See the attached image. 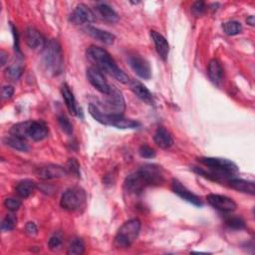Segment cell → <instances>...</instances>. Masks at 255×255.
Listing matches in <instances>:
<instances>
[{
  "mask_svg": "<svg viewBox=\"0 0 255 255\" xmlns=\"http://www.w3.org/2000/svg\"><path fill=\"white\" fill-rule=\"evenodd\" d=\"M198 161L205 165L207 169L193 166V171L214 181H220L222 179L227 181L238 172L237 165L233 161L226 158L200 157L198 158Z\"/></svg>",
  "mask_w": 255,
  "mask_h": 255,
  "instance_id": "6da1fadb",
  "label": "cell"
},
{
  "mask_svg": "<svg viewBox=\"0 0 255 255\" xmlns=\"http://www.w3.org/2000/svg\"><path fill=\"white\" fill-rule=\"evenodd\" d=\"M87 57L101 72L111 75L117 81L123 84L129 83L128 76L118 67L115 60L104 48L95 45L90 46L87 49Z\"/></svg>",
  "mask_w": 255,
  "mask_h": 255,
  "instance_id": "7a4b0ae2",
  "label": "cell"
},
{
  "mask_svg": "<svg viewBox=\"0 0 255 255\" xmlns=\"http://www.w3.org/2000/svg\"><path fill=\"white\" fill-rule=\"evenodd\" d=\"M42 64L45 70L55 76L63 71V54L57 40H50L46 43L42 53Z\"/></svg>",
  "mask_w": 255,
  "mask_h": 255,
  "instance_id": "3957f363",
  "label": "cell"
},
{
  "mask_svg": "<svg viewBox=\"0 0 255 255\" xmlns=\"http://www.w3.org/2000/svg\"><path fill=\"white\" fill-rule=\"evenodd\" d=\"M89 114L93 117L94 120L99 122L105 126H112L118 128H136L140 126V124L131 119L125 118L123 115H111L102 112L95 104H90Z\"/></svg>",
  "mask_w": 255,
  "mask_h": 255,
  "instance_id": "277c9868",
  "label": "cell"
},
{
  "mask_svg": "<svg viewBox=\"0 0 255 255\" xmlns=\"http://www.w3.org/2000/svg\"><path fill=\"white\" fill-rule=\"evenodd\" d=\"M141 223L137 218H132L126 221L118 230L114 244L117 248H128L137 238L140 231Z\"/></svg>",
  "mask_w": 255,
  "mask_h": 255,
  "instance_id": "5b68a950",
  "label": "cell"
},
{
  "mask_svg": "<svg viewBox=\"0 0 255 255\" xmlns=\"http://www.w3.org/2000/svg\"><path fill=\"white\" fill-rule=\"evenodd\" d=\"M86 192L80 186H73L64 191L61 197V206L69 211H79L86 204Z\"/></svg>",
  "mask_w": 255,
  "mask_h": 255,
  "instance_id": "8992f818",
  "label": "cell"
},
{
  "mask_svg": "<svg viewBox=\"0 0 255 255\" xmlns=\"http://www.w3.org/2000/svg\"><path fill=\"white\" fill-rule=\"evenodd\" d=\"M102 107L104 108V113L111 114V115H123L126 104L125 99L123 97V94L121 91H119L116 87L112 86L111 92L106 95V98L104 99V102L102 103Z\"/></svg>",
  "mask_w": 255,
  "mask_h": 255,
  "instance_id": "52a82bcc",
  "label": "cell"
},
{
  "mask_svg": "<svg viewBox=\"0 0 255 255\" xmlns=\"http://www.w3.org/2000/svg\"><path fill=\"white\" fill-rule=\"evenodd\" d=\"M137 171L146 186L160 185L164 181L162 169L160 166L156 164H144Z\"/></svg>",
  "mask_w": 255,
  "mask_h": 255,
  "instance_id": "ba28073f",
  "label": "cell"
},
{
  "mask_svg": "<svg viewBox=\"0 0 255 255\" xmlns=\"http://www.w3.org/2000/svg\"><path fill=\"white\" fill-rule=\"evenodd\" d=\"M87 78L91 85L100 93L108 95L111 92L112 86L107 82L102 72L96 67H90L87 69Z\"/></svg>",
  "mask_w": 255,
  "mask_h": 255,
  "instance_id": "9c48e42d",
  "label": "cell"
},
{
  "mask_svg": "<svg viewBox=\"0 0 255 255\" xmlns=\"http://www.w3.org/2000/svg\"><path fill=\"white\" fill-rule=\"evenodd\" d=\"M132 71L141 79L148 80L151 77V69L149 63L139 55H130L128 59Z\"/></svg>",
  "mask_w": 255,
  "mask_h": 255,
  "instance_id": "30bf717a",
  "label": "cell"
},
{
  "mask_svg": "<svg viewBox=\"0 0 255 255\" xmlns=\"http://www.w3.org/2000/svg\"><path fill=\"white\" fill-rule=\"evenodd\" d=\"M206 199H207V202L212 207L222 212H232L237 207L236 202L232 198L225 195L210 193L206 196Z\"/></svg>",
  "mask_w": 255,
  "mask_h": 255,
  "instance_id": "8fae6325",
  "label": "cell"
},
{
  "mask_svg": "<svg viewBox=\"0 0 255 255\" xmlns=\"http://www.w3.org/2000/svg\"><path fill=\"white\" fill-rule=\"evenodd\" d=\"M171 189L172 191L177 194L180 198H182L183 200L195 205V206H202V201L200 200V198L195 195L194 193H192L190 190H188L179 180L173 178L171 180Z\"/></svg>",
  "mask_w": 255,
  "mask_h": 255,
  "instance_id": "7c38bea8",
  "label": "cell"
},
{
  "mask_svg": "<svg viewBox=\"0 0 255 255\" xmlns=\"http://www.w3.org/2000/svg\"><path fill=\"white\" fill-rule=\"evenodd\" d=\"M94 19L95 15L93 11L85 4H79L70 15V21L75 25L88 24L94 21Z\"/></svg>",
  "mask_w": 255,
  "mask_h": 255,
  "instance_id": "4fadbf2b",
  "label": "cell"
},
{
  "mask_svg": "<svg viewBox=\"0 0 255 255\" xmlns=\"http://www.w3.org/2000/svg\"><path fill=\"white\" fill-rule=\"evenodd\" d=\"M124 187L128 193L138 194L143 190L144 187H146V185L142 180L141 176L139 175L138 171H135L127 176L124 182Z\"/></svg>",
  "mask_w": 255,
  "mask_h": 255,
  "instance_id": "5bb4252c",
  "label": "cell"
},
{
  "mask_svg": "<svg viewBox=\"0 0 255 255\" xmlns=\"http://www.w3.org/2000/svg\"><path fill=\"white\" fill-rule=\"evenodd\" d=\"M25 41L28 47L33 50H42L46 45V41L42 34L33 27L27 28L25 32Z\"/></svg>",
  "mask_w": 255,
  "mask_h": 255,
  "instance_id": "9a60e30c",
  "label": "cell"
},
{
  "mask_svg": "<svg viewBox=\"0 0 255 255\" xmlns=\"http://www.w3.org/2000/svg\"><path fill=\"white\" fill-rule=\"evenodd\" d=\"M67 172H68L67 168L61 165L48 164L39 168L38 176L42 179H54V178H60L65 176Z\"/></svg>",
  "mask_w": 255,
  "mask_h": 255,
  "instance_id": "2e32d148",
  "label": "cell"
},
{
  "mask_svg": "<svg viewBox=\"0 0 255 255\" xmlns=\"http://www.w3.org/2000/svg\"><path fill=\"white\" fill-rule=\"evenodd\" d=\"M49 134V129L47 125L42 121H31L29 131H28V138L33 139L35 141L43 140Z\"/></svg>",
  "mask_w": 255,
  "mask_h": 255,
  "instance_id": "e0dca14e",
  "label": "cell"
},
{
  "mask_svg": "<svg viewBox=\"0 0 255 255\" xmlns=\"http://www.w3.org/2000/svg\"><path fill=\"white\" fill-rule=\"evenodd\" d=\"M129 89L130 91L142 102L146 103L147 105L153 104V97L149 90L139 81L132 80L129 82Z\"/></svg>",
  "mask_w": 255,
  "mask_h": 255,
  "instance_id": "ac0fdd59",
  "label": "cell"
},
{
  "mask_svg": "<svg viewBox=\"0 0 255 255\" xmlns=\"http://www.w3.org/2000/svg\"><path fill=\"white\" fill-rule=\"evenodd\" d=\"M150 37H151V39L153 41V44L155 46L157 54L159 55V57L163 61H165L167 56H168V53H169L168 42L166 41V39L160 33L156 32L154 30L150 31Z\"/></svg>",
  "mask_w": 255,
  "mask_h": 255,
  "instance_id": "d6986e66",
  "label": "cell"
},
{
  "mask_svg": "<svg viewBox=\"0 0 255 255\" xmlns=\"http://www.w3.org/2000/svg\"><path fill=\"white\" fill-rule=\"evenodd\" d=\"M153 140H154L155 144L157 146H159L160 148H162V149L169 148L173 143V139L171 137V134L163 127H158L156 128V130L154 132V135H153Z\"/></svg>",
  "mask_w": 255,
  "mask_h": 255,
  "instance_id": "ffe728a7",
  "label": "cell"
},
{
  "mask_svg": "<svg viewBox=\"0 0 255 255\" xmlns=\"http://www.w3.org/2000/svg\"><path fill=\"white\" fill-rule=\"evenodd\" d=\"M227 183L229 186H231L233 189H236L240 192L248 193L253 195L255 193V184L253 181L241 179V178H236V177H231L227 180Z\"/></svg>",
  "mask_w": 255,
  "mask_h": 255,
  "instance_id": "44dd1931",
  "label": "cell"
},
{
  "mask_svg": "<svg viewBox=\"0 0 255 255\" xmlns=\"http://www.w3.org/2000/svg\"><path fill=\"white\" fill-rule=\"evenodd\" d=\"M87 33L92 36L93 38H95L96 40L106 44V45H111L114 43L116 37L114 34L108 32V31H105V30H101L99 28H95V27H92V26H88L87 27Z\"/></svg>",
  "mask_w": 255,
  "mask_h": 255,
  "instance_id": "7402d4cb",
  "label": "cell"
},
{
  "mask_svg": "<svg viewBox=\"0 0 255 255\" xmlns=\"http://www.w3.org/2000/svg\"><path fill=\"white\" fill-rule=\"evenodd\" d=\"M61 94L64 99V102L66 104V107L70 114L72 115H77L78 114V108H77V103L76 99L74 97L73 92L71 91L70 87L67 84H63L61 87Z\"/></svg>",
  "mask_w": 255,
  "mask_h": 255,
  "instance_id": "603a6c76",
  "label": "cell"
},
{
  "mask_svg": "<svg viewBox=\"0 0 255 255\" xmlns=\"http://www.w3.org/2000/svg\"><path fill=\"white\" fill-rule=\"evenodd\" d=\"M36 190V183L32 179H24L17 183L15 191L21 198H27Z\"/></svg>",
  "mask_w": 255,
  "mask_h": 255,
  "instance_id": "cb8c5ba5",
  "label": "cell"
},
{
  "mask_svg": "<svg viewBox=\"0 0 255 255\" xmlns=\"http://www.w3.org/2000/svg\"><path fill=\"white\" fill-rule=\"evenodd\" d=\"M223 71L220 63L216 59L210 60L208 64V76L211 82L215 85H219L222 79Z\"/></svg>",
  "mask_w": 255,
  "mask_h": 255,
  "instance_id": "d4e9b609",
  "label": "cell"
},
{
  "mask_svg": "<svg viewBox=\"0 0 255 255\" xmlns=\"http://www.w3.org/2000/svg\"><path fill=\"white\" fill-rule=\"evenodd\" d=\"M97 10L100 13V15L103 17V19H105L106 21H108L110 23H116V22L119 21L118 14L109 5H107L105 3H102L97 7Z\"/></svg>",
  "mask_w": 255,
  "mask_h": 255,
  "instance_id": "484cf974",
  "label": "cell"
},
{
  "mask_svg": "<svg viewBox=\"0 0 255 255\" xmlns=\"http://www.w3.org/2000/svg\"><path fill=\"white\" fill-rule=\"evenodd\" d=\"M4 142H5L7 145H9V146H11L12 148L17 149V150H19V151H27V150L29 149V147H28V145H27L25 139H23V138H21V137H18V136H16V135H13V134H10V135L6 136V137L4 138Z\"/></svg>",
  "mask_w": 255,
  "mask_h": 255,
  "instance_id": "4316f807",
  "label": "cell"
},
{
  "mask_svg": "<svg viewBox=\"0 0 255 255\" xmlns=\"http://www.w3.org/2000/svg\"><path fill=\"white\" fill-rule=\"evenodd\" d=\"M222 28L225 34L229 36L238 35L242 32V25L238 21H227L222 25Z\"/></svg>",
  "mask_w": 255,
  "mask_h": 255,
  "instance_id": "83f0119b",
  "label": "cell"
},
{
  "mask_svg": "<svg viewBox=\"0 0 255 255\" xmlns=\"http://www.w3.org/2000/svg\"><path fill=\"white\" fill-rule=\"evenodd\" d=\"M85 252V243L81 238L74 239L68 247L67 254L69 255H81Z\"/></svg>",
  "mask_w": 255,
  "mask_h": 255,
  "instance_id": "f1b7e54d",
  "label": "cell"
},
{
  "mask_svg": "<svg viewBox=\"0 0 255 255\" xmlns=\"http://www.w3.org/2000/svg\"><path fill=\"white\" fill-rule=\"evenodd\" d=\"M23 73V67L21 64H11L6 70H5V75L6 77L12 79V80H17L21 77Z\"/></svg>",
  "mask_w": 255,
  "mask_h": 255,
  "instance_id": "f546056e",
  "label": "cell"
},
{
  "mask_svg": "<svg viewBox=\"0 0 255 255\" xmlns=\"http://www.w3.org/2000/svg\"><path fill=\"white\" fill-rule=\"evenodd\" d=\"M225 223L228 227L232 229H243L245 228V221L240 216L230 215L225 218Z\"/></svg>",
  "mask_w": 255,
  "mask_h": 255,
  "instance_id": "4dcf8cb0",
  "label": "cell"
},
{
  "mask_svg": "<svg viewBox=\"0 0 255 255\" xmlns=\"http://www.w3.org/2000/svg\"><path fill=\"white\" fill-rule=\"evenodd\" d=\"M17 224V218L14 214L12 213H9L5 216V218L2 220V223H1V230L3 232H8V231H11L15 228Z\"/></svg>",
  "mask_w": 255,
  "mask_h": 255,
  "instance_id": "1f68e13d",
  "label": "cell"
},
{
  "mask_svg": "<svg viewBox=\"0 0 255 255\" xmlns=\"http://www.w3.org/2000/svg\"><path fill=\"white\" fill-rule=\"evenodd\" d=\"M63 243V236H62V233L61 232H56L54 233L49 241H48V246L51 250L55 251V250H58L60 248V246L62 245Z\"/></svg>",
  "mask_w": 255,
  "mask_h": 255,
  "instance_id": "d6a6232c",
  "label": "cell"
},
{
  "mask_svg": "<svg viewBox=\"0 0 255 255\" xmlns=\"http://www.w3.org/2000/svg\"><path fill=\"white\" fill-rule=\"evenodd\" d=\"M58 123L60 128H62V130L64 132H66L67 134H72L73 132V125L71 124L70 120L65 116V115H61L58 117Z\"/></svg>",
  "mask_w": 255,
  "mask_h": 255,
  "instance_id": "836d02e7",
  "label": "cell"
},
{
  "mask_svg": "<svg viewBox=\"0 0 255 255\" xmlns=\"http://www.w3.org/2000/svg\"><path fill=\"white\" fill-rule=\"evenodd\" d=\"M21 205H22L21 200L14 198V197H7L4 200V206L6 207L7 210H9L11 212L17 211L21 207Z\"/></svg>",
  "mask_w": 255,
  "mask_h": 255,
  "instance_id": "e575fe53",
  "label": "cell"
},
{
  "mask_svg": "<svg viewBox=\"0 0 255 255\" xmlns=\"http://www.w3.org/2000/svg\"><path fill=\"white\" fill-rule=\"evenodd\" d=\"M138 153L141 157L143 158H153L155 156V151L152 147H150L149 145L143 143L139 146L138 148Z\"/></svg>",
  "mask_w": 255,
  "mask_h": 255,
  "instance_id": "d590c367",
  "label": "cell"
},
{
  "mask_svg": "<svg viewBox=\"0 0 255 255\" xmlns=\"http://www.w3.org/2000/svg\"><path fill=\"white\" fill-rule=\"evenodd\" d=\"M206 11V5L204 2L202 1H196L195 3H193V5L191 6V12L194 16L199 17L202 14H204V12Z\"/></svg>",
  "mask_w": 255,
  "mask_h": 255,
  "instance_id": "8d00e7d4",
  "label": "cell"
},
{
  "mask_svg": "<svg viewBox=\"0 0 255 255\" xmlns=\"http://www.w3.org/2000/svg\"><path fill=\"white\" fill-rule=\"evenodd\" d=\"M67 170L76 176H80V165L75 158H70L67 163Z\"/></svg>",
  "mask_w": 255,
  "mask_h": 255,
  "instance_id": "74e56055",
  "label": "cell"
},
{
  "mask_svg": "<svg viewBox=\"0 0 255 255\" xmlns=\"http://www.w3.org/2000/svg\"><path fill=\"white\" fill-rule=\"evenodd\" d=\"M14 94V88L12 86H3L1 89V98L3 100L10 99Z\"/></svg>",
  "mask_w": 255,
  "mask_h": 255,
  "instance_id": "f35d334b",
  "label": "cell"
},
{
  "mask_svg": "<svg viewBox=\"0 0 255 255\" xmlns=\"http://www.w3.org/2000/svg\"><path fill=\"white\" fill-rule=\"evenodd\" d=\"M25 232L29 236H35L38 234V228L34 222H28L25 226Z\"/></svg>",
  "mask_w": 255,
  "mask_h": 255,
  "instance_id": "ab89813d",
  "label": "cell"
},
{
  "mask_svg": "<svg viewBox=\"0 0 255 255\" xmlns=\"http://www.w3.org/2000/svg\"><path fill=\"white\" fill-rule=\"evenodd\" d=\"M11 30H12V34H13V37H14V49L15 51L21 56V52L19 50V40H18V32H17V29L16 27L11 24Z\"/></svg>",
  "mask_w": 255,
  "mask_h": 255,
  "instance_id": "60d3db41",
  "label": "cell"
},
{
  "mask_svg": "<svg viewBox=\"0 0 255 255\" xmlns=\"http://www.w3.org/2000/svg\"><path fill=\"white\" fill-rule=\"evenodd\" d=\"M7 59H8L7 53L4 50H1L0 51V64H1V66H4L6 64Z\"/></svg>",
  "mask_w": 255,
  "mask_h": 255,
  "instance_id": "b9f144b4",
  "label": "cell"
},
{
  "mask_svg": "<svg viewBox=\"0 0 255 255\" xmlns=\"http://www.w3.org/2000/svg\"><path fill=\"white\" fill-rule=\"evenodd\" d=\"M246 22H247V24H249L250 26H254V16H253V15H250L249 17H247Z\"/></svg>",
  "mask_w": 255,
  "mask_h": 255,
  "instance_id": "7bdbcfd3",
  "label": "cell"
}]
</instances>
